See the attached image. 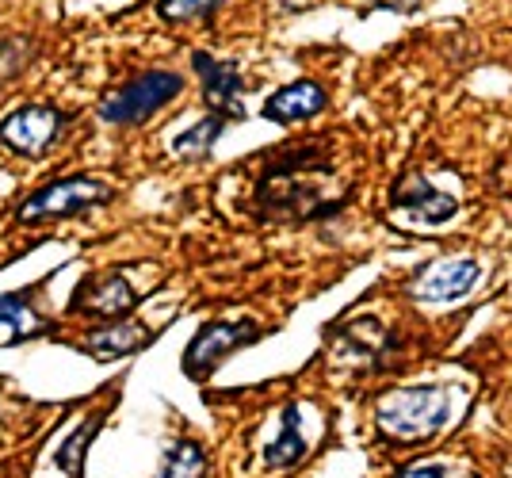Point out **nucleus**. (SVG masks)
Returning <instances> with one entry per match:
<instances>
[{"instance_id": "f257e3e1", "label": "nucleus", "mask_w": 512, "mask_h": 478, "mask_svg": "<svg viewBox=\"0 0 512 478\" xmlns=\"http://www.w3.org/2000/svg\"><path fill=\"white\" fill-rule=\"evenodd\" d=\"M348 196H352V184L333 169L325 138L276 150L264 161L253 184L256 215L279 226H299V222L333 215L341 211Z\"/></svg>"}, {"instance_id": "f03ea898", "label": "nucleus", "mask_w": 512, "mask_h": 478, "mask_svg": "<svg viewBox=\"0 0 512 478\" xmlns=\"http://www.w3.org/2000/svg\"><path fill=\"white\" fill-rule=\"evenodd\" d=\"M455 413V398L440 383L425 387H398V391L379 394L375 402V425L386 440L394 444H421L432 440Z\"/></svg>"}, {"instance_id": "7ed1b4c3", "label": "nucleus", "mask_w": 512, "mask_h": 478, "mask_svg": "<svg viewBox=\"0 0 512 478\" xmlns=\"http://www.w3.org/2000/svg\"><path fill=\"white\" fill-rule=\"evenodd\" d=\"M184 92V77L172 69H146L100 100V119L115 127H138Z\"/></svg>"}, {"instance_id": "20e7f679", "label": "nucleus", "mask_w": 512, "mask_h": 478, "mask_svg": "<svg viewBox=\"0 0 512 478\" xmlns=\"http://www.w3.org/2000/svg\"><path fill=\"white\" fill-rule=\"evenodd\" d=\"M115 199V188L100 180V176H88V173H73L62 176L54 184L39 188L35 196H27L20 203L16 218L20 222H50V218H69V215H81L88 207H104Z\"/></svg>"}, {"instance_id": "39448f33", "label": "nucleus", "mask_w": 512, "mask_h": 478, "mask_svg": "<svg viewBox=\"0 0 512 478\" xmlns=\"http://www.w3.org/2000/svg\"><path fill=\"white\" fill-rule=\"evenodd\" d=\"M260 337H264V326H256L249 318L245 322H207L184 348V375L203 383L234 356L237 348L256 345Z\"/></svg>"}, {"instance_id": "423d86ee", "label": "nucleus", "mask_w": 512, "mask_h": 478, "mask_svg": "<svg viewBox=\"0 0 512 478\" xmlns=\"http://www.w3.org/2000/svg\"><path fill=\"white\" fill-rule=\"evenodd\" d=\"M69 115L50 104H23L0 119V142L23 157H43L62 142Z\"/></svg>"}, {"instance_id": "0eeeda50", "label": "nucleus", "mask_w": 512, "mask_h": 478, "mask_svg": "<svg viewBox=\"0 0 512 478\" xmlns=\"http://www.w3.org/2000/svg\"><path fill=\"white\" fill-rule=\"evenodd\" d=\"M142 303L138 287L127 280V272H88L77 283L73 299H69V314H88V318H104V322H119L127 318L134 306Z\"/></svg>"}, {"instance_id": "6e6552de", "label": "nucleus", "mask_w": 512, "mask_h": 478, "mask_svg": "<svg viewBox=\"0 0 512 478\" xmlns=\"http://www.w3.org/2000/svg\"><path fill=\"white\" fill-rule=\"evenodd\" d=\"M478 283H482V261L478 257H440V261H428L413 276L409 295L417 303H459Z\"/></svg>"}, {"instance_id": "1a4fd4ad", "label": "nucleus", "mask_w": 512, "mask_h": 478, "mask_svg": "<svg viewBox=\"0 0 512 478\" xmlns=\"http://www.w3.org/2000/svg\"><path fill=\"white\" fill-rule=\"evenodd\" d=\"M192 69L203 81V100L211 115H222L226 123H234L245 115V104H241V88H245V77H241V66L230 62V58H214L207 50H195L192 54Z\"/></svg>"}, {"instance_id": "9d476101", "label": "nucleus", "mask_w": 512, "mask_h": 478, "mask_svg": "<svg viewBox=\"0 0 512 478\" xmlns=\"http://www.w3.org/2000/svg\"><path fill=\"white\" fill-rule=\"evenodd\" d=\"M390 207L406 211L425 226H444L459 215V199L440 192L425 173H402L390 188Z\"/></svg>"}, {"instance_id": "9b49d317", "label": "nucleus", "mask_w": 512, "mask_h": 478, "mask_svg": "<svg viewBox=\"0 0 512 478\" xmlns=\"http://www.w3.org/2000/svg\"><path fill=\"white\" fill-rule=\"evenodd\" d=\"M333 348H337V360H348L356 368H383L386 356L398 352V337L383 322L360 318L333 333Z\"/></svg>"}, {"instance_id": "f8f14e48", "label": "nucleus", "mask_w": 512, "mask_h": 478, "mask_svg": "<svg viewBox=\"0 0 512 478\" xmlns=\"http://www.w3.org/2000/svg\"><path fill=\"white\" fill-rule=\"evenodd\" d=\"M329 104V92L318 85V81H310V77H302V81H291V85H283L279 92H272L268 100H264V119L268 123H279V127H295V123H306V119H314L321 115Z\"/></svg>"}, {"instance_id": "ddd939ff", "label": "nucleus", "mask_w": 512, "mask_h": 478, "mask_svg": "<svg viewBox=\"0 0 512 478\" xmlns=\"http://www.w3.org/2000/svg\"><path fill=\"white\" fill-rule=\"evenodd\" d=\"M161 333V326H146V322H111L85 333L81 352H88L92 360H127L138 356L146 345H153V337Z\"/></svg>"}, {"instance_id": "4468645a", "label": "nucleus", "mask_w": 512, "mask_h": 478, "mask_svg": "<svg viewBox=\"0 0 512 478\" xmlns=\"http://www.w3.org/2000/svg\"><path fill=\"white\" fill-rule=\"evenodd\" d=\"M46 329H50V322L35 310L31 295H23V291L0 295V345H16V341L43 337Z\"/></svg>"}, {"instance_id": "2eb2a0df", "label": "nucleus", "mask_w": 512, "mask_h": 478, "mask_svg": "<svg viewBox=\"0 0 512 478\" xmlns=\"http://www.w3.org/2000/svg\"><path fill=\"white\" fill-rule=\"evenodd\" d=\"M299 459H306V440H302V417L299 406L291 402L283 410V425H279V436L264 448V467L268 471H283V467H295Z\"/></svg>"}, {"instance_id": "dca6fc26", "label": "nucleus", "mask_w": 512, "mask_h": 478, "mask_svg": "<svg viewBox=\"0 0 512 478\" xmlns=\"http://www.w3.org/2000/svg\"><path fill=\"white\" fill-rule=\"evenodd\" d=\"M153 478H211V459L199 440H176L165 448Z\"/></svg>"}, {"instance_id": "f3484780", "label": "nucleus", "mask_w": 512, "mask_h": 478, "mask_svg": "<svg viewBox=\"0 0 512 478\" xmlns=\"http://www.w3.org/2000/svg\"><path fill=\"white\" fill-rule=\"evenodd\" d=\"M226 127H230V123H226L222 115H211V111H207V115H203L195 127H188L184 134H176V138H172V153H176V157H184V161L207 157V153H211V146L222 138V131H226Z\"/></svg>"}, {"instance_id": "a211bd4d", "label": "nucleus", "mask_w": 512, "mask_h": 478, "mask_svg": "<svg viewBox=\"0 0 512 478\" xmlns=\"http://www.w3.org/2000/svg\"><path fill=\"white\" fill-rule=\"evenodd\" d=\"M100 429H104V413H88V421H81V425H77V433L69 436L62 448L54 452V463H58L69 478H81V471H85L88 444L96 440Z\"/></svg>"}, {"instance_id": "6ab92c4d", "label": "nucleus", "mask_w": 512, "mask_h": 478, "mask_svg": "<svg viewBox=\"0 0 512 478\" xmlns=\"http://www.w3.org/2000/svg\"><path fill=\"white\" fill-rule=\"evenodd\" d=\"M226 0H157V16L165 23H199L214 16Z\"/></svg>"}, {"instance_id": "aec40b11", "label": "nucleus", "mask_w": 512, "mask_h": 478, "mask_svg": "<svg viewBox=\"0 0 512 478\" xmlns=\"http://www.w3.org/2000/svg\"><path fill=\"white\" fill-rule=\"evenodd\" d=\"M27 62H31V43L23 35H0V88L12 85Z\"/></svg>"}, {"instance_id": "412c9836", "label": "nucleus", "mask_w": 512, "mask_h": 478, "mask_svg": "<svg viewBox=\"0 0 512 478\" xmlns=\"http://www.w3.org/2000/svg\"><path fill=\"white\" fill-rule=\"evenodd\" d=\"M394 478H455L448 463H413V467H402Z\"/></svg>"}, {"instance_id": "4be33fe9", "label": "nucleus", "mask_w": 512, "mask_h": 478, "mask_svg": "<svg viewBox=\"0 0 512 478\" xmlns=\"http://www.w3.org/2000/svg\"><path fill=\"white\" fill-rule=\"evenodd\" d=\"M371 4H379V8H394V12H413V8H421V0H371Z\"/></svg>"}]
</instances>
